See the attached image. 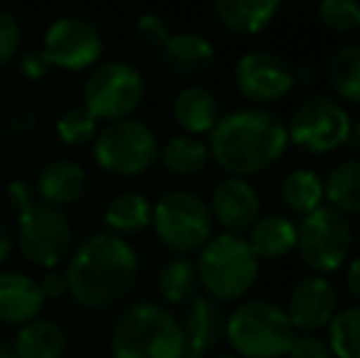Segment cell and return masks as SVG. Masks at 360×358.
I'll list each match as a JSON object with an SVG mask.
<instances>
[{
    "label": "cell",
    "instance_id": "ee69618b",
    "mask_svg": "<svg viewBox=\"0 0 360 358\" xmlns=\"http://www.w3.org/2000/svg\"><path fill=\"white\" fill-rule=\"evenodd\" d=\"M358 42H360V27H358Z\"/></svg>",
    "mask_w": 360,
    "mask_h": 358
},
{
    "label": "cell",
    "instance_id": "ab89813d",
    "mask_svg": "<svg viewBox=\"0 0 360 358\" xmlns=\"http://www.w3.org/2000/svg\"><path fill=\"white\" fill-rule=\"evenodd\" d=\"M316 72L311 67H294V87H311Z\"/></svg>",
    "mask_w": 360,
    "mask_h": 358
},
{
    "label": "cell",
    "instance_id": "52a82bcc",
    "mask_svg": "<svg viewBox=\"0 0 360 358\" xmlns=\"http://www.w3.org/2000/svg\"><path fill=\"white\" fill-rule=\"evenodd\" d=\"M150 229L172 255H194L214 236V219L204 196L191 189H169L152 204Z\"/></svg>",
    "mask_w": 360,
    "mask_h": 358
},
{
    "label": "cell",
    "instance_id": "cb8c5ba5",
    "mask_svg": "<svg viewBox=\"0 0 360 358\" xmlns=\"http://www.w3.org/2000/svg\"><path fill=\"white\" fill-rule=\"evenodd\" d=\"M157 162L174 177H199L211 162V150L201 135L179 133L160 145V160Z\"/></svg>",
    "mask_w": 360,
    "mask_h": 358
},
{
    "label": "cell",
    "instance_id": "b9f144b4",
    "mask_svg": "<svg viewBox=\"0 0 360 358\" xmlns=\"http://www.w3.org/2000/svg\"><path fill=\"white\" fill-rule=\"evenodd\" d=\"M0 358H15L13 346H10V344H0Z\"/></svg>",
    "mask_w": 360,
    "mask_h": 358
},
{
    "label": "cell",
    "instance_id": "9a60e30c",
    "mask_svg": "<svg viewBox=\"0 0 360 358\" xmlns=\"http://www.w3.org/2000/svg\"><path fill=\"white\" fill-rule=\"evenodd\" d=\"M206 204H209L214 226H221V231L236 236H245L262 216V199L255 184L233 174H226V179L218 181Z\"/></svg>",
    "mask_w": 360,
    "mask_h": 358
},
{
    "label": "cell",
    "instance_id": "4316f807",
    "mask_svg": "<svg viewBox=\"0 0 360 358\" xmlns=\"http://www.w3.org/2000/svg\"><path fill=\"white\" fill-rule=\"evenodd\" d=\"M157 295L165 305H186L199 295V272L189 255H172L157 270Z\"/></svg>",
    "mask_w": 360,
    "mask_h": 358
},
{
    "label": "cell",
    "instance_id": "7bdbcfd3",
    "mask_svg": "<svg viewBox=\"0 0 360 358\" xmlns=\"http://www.w3.org/2000/svg\"><path fill=\"white\" fill-rule=\"evenodd\" d=\"M211 358H240V356H236V354H218V356H211Z\"/></svg>",
    "mask_w": 360,
    "mask_h": 358
},
{
    "label": "cell",
    "instance_id": "f1b7e54d",
    "mask_svg": "<svg viewBox=\"0 0 360 358\" xmlns=\"http://www.w3.org/2000/svg\"><path fill=\"white\" fill-rule=\"evenodd\" d=\"M280 199L292 214L307 216L326 204L323 196V177L309 167H294L282 177Z\"/></svg>",
    "mask_w": 360,
    "mask_h": 358
},
{
    "label": "cell",
    "instance_id": "7402d4cb",
    "mask_svg": "<svg viewBox=\"0 0 360 358\" xmlns=\"http://www.w3.org/2000/svg\"><path fill=\"white\" fill-rule=\"evenodd\" d=\"M282 0H214L216 18L228 32L252 37L270 27Z\"/></svg>",
    "mask_w": 360,
    "mask_h": 358
},
{
    "label": "cell",
    "instance_id": "d6986e66",
    "mask_svg": "<svg viewBox=\"0 0 360 358\" xmlns=\"http://www.w3.org/2000/svg\"><path fill=\"white\" fill-rule=\"evenodd\" d=\"M86 189H89V174H86L84 165L69 158L49 160L34 179V191H37L39 201L57 206V209L79 204L86 196Z\"/></svg>",
    "mask_w": 360,
    "mask_h": 358
},
{
    "label": "cell",
    "instance_id": "8fae6325",
    "mask_svg": "<svg viewBox=\"0 0 360 358\" xmlns=\"http://www.w3.org/2000/svg\"><path fill=\"white\" fill-rule=\"evenodd\" d=\"M351 128L353 118L348 106L326 94L309 96L292 110L287 120L289 145L307 155H331L346 148Z\"/></svg>",
    "mask_w": 360,
    "mask_h": 358
},
{
    "label": "cell",
    "instance_id": "e575fe53",
    "mask_svg": "<svg viewBox=\"0 0 360 358\" xmlns=\"http://www.w3.org/2000/svg\"><path fill=\"white\" fill-rule=\"evenodd\" d=\"M287 358H333L331 346L319 331H297L289 344Z\"/></svg>",
    "mask_w": 360,
    "mask_h": 358
},
{
    "label": "cell",
    "instance_id": "9c48e42d",
    "mask_svg": "<svg viewBox=\"0 0 360 358\" xmlns=\"http://www.w3.org/2000/svg\"><path fill=\"white\" fill-rule=\"evenodd\" d=\"M353 224L328 204L302 216L297 224V255L311 272L331 275L346 268L353 250Z\"/></svg>",
    "mask_w": 360,
    "mask_h": 358
},
{
    "label": "cell",
    "instance_id": "7c38bea8",
    "mask_svg": "<svg viewBox=\"0 0 360 358\" xmlns=\"http://www.w3.org/2000/svg\"><path fill=\"white\" fill-rule=\"evenodd\" d=\"M42 57L59 72H89L103 59V34L91 20L79 15H64L47 25L42 34Z\"/></svg>",
    "mask_w": 360,
    "mask_h": 358
},
{
    "label": "cell",
    "instance_id": "d6a6232c",
    "mask_svg": "<svg viewBox=\"0 0 360 358\" xmlns=\"http://www.w3.org/2000/svg\"><path fill=\"white\" fill-rule=\"evenodd\" d=\"M22 52V27L18 18L0 8V69L15 64Z\"/></svg>",
    "mask_w": 360,
    "mask_h": 358
},
{
    "label": "cell",
    "instance_id": "ffe728a7",
    "mask_svg": "<svg viewBox=\"0 0 360 358\" xmlns=\"http://www.w3.org/2000/svg\"><path fill=\"white\" fill-rule=\"evenodd\" d=\"M172 118L184 133L204 138L221 118V106L211 89L201 87V84H186L172 101Z\"/></svg>",
    "mask_w": 360,
    "mask_h": 358
},
{
    "label": "cell",
    "instance_id": "277c9868",
    "mask_svg": "<svg viewBox=\"0 0 360 358\" xmlns=\"http://www.w3.org/2000/svg\"><path fill=\"white\" fill-rule=\"evenodd\" d=\"M199 285L209 297L223 302H240L250 295L260 277L262 260L250 248L245 236L221 234L211 236L196 253Z\"/></svg>",
    "mask_w": 360,
    "mask_h": 358
},
{
    "label": "cell",
    "instance_id": "7a4b0ae2",
    "mask_svg": "<svg viewBox=\"0 0 360 358\" xmlns=\"http://www.w3.org/2000/svg\"><path fill=\"white\" fill-rule=\"evenodd\" d=\"M211 162L233 177H257L275 167L289 148L287 123L262 106L223 113L209 133Z\"/></svg>",
    "mask_w": 360,
    "mask_h": 358
},
{
    "label": "cell",
    "instance_id": "5bb4252c",
    "mask_svg": "<svg viewBox=\"0 0 360 358\" xmlns=\"http://www.w3.org/2000/svg\"><path fill=\"white\" fill-rule=\"evenodd\" d=\"M341 309V295L328 275L309 272L294 282L287 297V317L294 331H321Z\"/></svg>",
    "mask_w": 360,
    "mask_h": 358
},
{
    "label": "cell",
    "instance_id": "8992f818",
    "mask_svg": "<svg viewBox=\"0 0 360 358\" xmlns=\"http://www.w3.org/2000/svg\"><path fill=\"white\" fill-rule=\"evenodd\" d=\"M13 236L22 258L42 270L62 268L76 245L74 226L64 209L44 204L39 196L15 211Z\"/></svg>",
    "mask_w": 360,
    "mask_h": 358
},
{
    "label": "cell",
    "instance_id": "f546056e",
    "mask_svg": "<svg viewBox=\"0 0 360 358\" xmlns=\"http://www.w3.org/2000/svg\"><path fill=\"white\" fill-rule=\"evenodd\" d=\"M333 358H360V305L341 307L326 326Z\"/></svg>",
    "mask_w": 360,
    "mask_h": 358
},
{
    "label": "cell",
    "instance_id": "836d02e7",
    "mask_svg": "<svg viewBox=\"0 0 360 358\" xmlns=\"http://www.w3.org/2000/svg\"><path fill=\"white\" fill-rule=\"evenodd\" d=\"M135 37H138V42L143 44V47L160 52L167 39L172 37L169 23L157 13H145V15H140L138 23H135Z\"/></svg>",
    "mask_w": 360,
    "mask_h": 358
},
{
    "label": "cell",
    "instance_id": "603a6c76",
    "mask_svg": "<svg viewBox=\"0 0 360 358\" xmlns=\"http://www.w3.org/2000/svg\"><path fill=\"white\" fill-rule=\"evenodd\" d=\"M150 224L152 201L143 191H120L103 206V231H110L120 238H133V236L145 234Z\"/></svg>",
    "mask_w": 360,
    "mask_h": 358
},
{
    "label": "cell",
    "instance_id": "2e32d148",
    "mask_svg": "<svg viewBox=\"0 0 360 358\" xmlns=\"http://www.w3.org/2000/svg\"><path fill=\"white\" fill-rule=\"evenodd\" d=\"M226 312L214 297L194 295L186 302L181 329L186 339V358H209L226 341Z\"/></svg>",
    "mask_w": 360,
    "mask_h": 358
},
{
    "label": "cell",
    "instance_id": "60d3db41",
    "mask_svg": "<svg viewBox=\"0 0 360 358\" xmlns=\"http://www.w3.org/2000/svg\"><path fill=\"white\" fill-rule=\"evenodd\" d=\"M348 145H351L353 150H358L360 153V118L353 123V128H351V138H348Z\"/></svg>",
    "mask_w": 360,
    "mask_h": 358
},
{
    "label": "cell",
    "instance_id": "d4e9b609",
    "mask_svg": "<svg viewBox=\"0 0 360 358\" xmlns=\"http://www.w3.org/2000/svg\"><path fill=\"white\" fill-rule=\"evenodd\" d=\"M248 243L260 260H282L297 248V224L285 214H267L248 231Z\"/></svg>",
    "mask_w": 360,
    "mask_h": 358
},
{
    "label": "cell",
    "instance_id": "5b68a950",
    "mask_svg": "<svg viewBox=\"0 0 360 358\" xmlns=\"http://www.w3.org/2000/svg\"><path fill=\"white\" fill-rule=\"evenodd\" d=\"M294 334L285 307L260 297L240 300L226 317V341L240 358H285Z\"/></svg>",
    "mask_w": 360,
    "mask_h": 358
},
{
    "label": "cell",
    "instance_id": "ac0fdd59",
    "mask_svg": "<svg viewBox=\"0 0 360 358\" xmlns=\"http://www.w3.org/2000/svg\"><path fill=\"white\" fill-rule=\"evenodd\" d=\"M47 297L39 280L20 270H0V324L22 326L42 314Z\"/></svg>",
    "mask_w": 360,
    "mask_h": 358
},
{
    "label": "cell",
    "instance_id": "484cf974",
    "mask_svg": "<svg viewBox=\"0 0 360 358\" xmlns=\"http://www.w3.org/2000/svg\"><path fill=\"white\" fill-rule=\"evenodd\" d=\"M331 96L343 106H360V42H346L326 64Z\"/></svg>",
    "mask_w": 360,
    "mask_h": 358
},
{
    "label": "cell",
    "instance_id": "3957f363",
    "mask_svg": "<svg viewBox=\"0 0 360 358\" xmlns=\"http://www.w3.org/2000/svg\"><path fill=\"white\" fill-rule=\"evenodd\" d=\"M108 351L110 358H186L184 329L169 307L135 300L115 314Z\"/></svg>",
    "mask_w": 360,
    "mask_h": 358
},
{
    "label": "cell",
    "instance_id": "4dcf8cb0",
    "mask_svg": "<svg viewBox=\"0 0 360 358\" xmlns=\"http://www.w3.org/2000/svg\"><path fill=\"white\" fill-rule=\"evenodd\" d=\"M101 128V120L86 108L84 103L67 108L57 120H54V133H57L59 143L69 145V148H84L91 145Z\"/></svg>",
    "mask_w": 360,
    "mask_h": 358
},
{
    "label": "cell",
    "instance_id": "1f68e13d",
    "mask_svg": "<svg viewBox=\"0 0 360 358\" xmlns=\"http://www.w3.org/2000/svg\"><path fill=\"white\" fill-rule=\"evenodd\" d=\"M319 23L336 34H351L360 27V0H319Z\"/></svg>",
    "mask_w": 360,
    "mask_h": 358
},
{
    "label": "cell",
    "instance_id": "f35d334b",
    "mask_svg": "<svg viewBox=\"0 0 360 358\" xmlns=\"http://www.w3.org/2000/svg\"><path fill=\"white\" fill-rule=\"evenodd\" d=\"M13 250H15V236H13V231L0 221V268L10 260Z\"/></svg>",
    "mask_w": 360,
    "mask_h": 358
},
{
    "label": "cell",
    "instance_id": "30bf717a",
    "mask_svg": "<svg viewBox=\"0 0 360 358\" xmlns=\"http://www.w3.org/2000/svg\"><path fill=\"white\" fill-rule=\"evenodd\" d=\"M145 101V77L138 67L123 59H101L89 69L81 87V103L101 120L130 118Z\"/></svg>",
    "mask_w": 360,
    "mask_h": 358
},
{
    "label": "cell",
    "instance_id": "e0dca14e",
    "mask_svg": "<svg viewBox=\"0 0 360 358\" xmlns=\"http://www.w3.org/2000/svg\"><path fill=\"white\" fill-rule=\"evenodd\" d=\"M216 47L201 32H172L160 49L162 67L181 82H199L216 67Z\"/></svg>",
    "mask_w": 360,
    "mask_h": 358
},
{
    "label": "cell",
    "instance_id": "74e56055",
    "mask_svg": "<svg viewBox=\"0 0 360 358\" xmlns=\"http://www.w3.org/2000/svg\"><path fill=\"white\" fill-rule=\"evenodd\" d=\"M343 280H346V292L353 297L356 305H360V255L346 263V277Z\"/></svg>",
    "mask_w": 360,
    "mask_h": 358
},
{
    "label": "cell",
    "instance_id": "8d00e7d4",
    "mask_svg": "<svg viewBox=\"0 0 360 358\" xmlns=\"http://www.w3.org/2000/svg\"><path fill=\"white\" fill-rule=\"evenodd\" d=\"M39 287H42L44 297L47 302H59L64 297H69V280H67V272L62 268H52V270H44V275L39 277Z\"/></svg>",
    "mask_w": 360,
    "mask_h": 358
},
{
    "label": "cell",
    "instance_id": "83f0119b",
    "mask_svg": "<svg viewBox=\"0 0 360 358\" xmlns=\"http://www.w3.org/2000/svg\"><path fill=\"white\" fill-rule=\"evenodd\" d=\"M323 196L331 209L360 216V158L338 160L323 177Z\"/></svg>",
    "mask_w": 360,
    "mask_h": 358
},
{
    "label": "cell",
    "instance_id": "44dd1931",
    "mask_svg": "<svg viewBox=\"0 0 360 358\" xmlns=\"http://www.w3.org/2000/svg\"><path fill=\"white\" fill-rule=\"evenodd\" d=\"M10 346L15 358H67L69 336L59 321L39 314L27 324L18 326V334Z\"/></svg>",
    "mask_w": 360,
    "mask_h": 358
},
{
    "label": "cell",
    "instance_id": "ba28073f",
    "mask_svg": "<svg viewBox=\"0 0 360 358\" xmlns=\"http://www.w3.org/2000/svg\"><path fill=\"white\" fill-rule=\"evenodd\" d=\"M94 162L113 177H140L160 160V138L145 120L120 118L101 123L91 143Z\"/></svg>",
    "mask_w": 360,
    "mask_h": 358
},
{
    "label": "cell",
    "instance_id": "4fadbf2b",
    "mask_svg": "<svg viewBox=\"0 0 360 358\" xmlns=\"http://www.w3.org/2000/svg\"><path fill=\"white\" fill-rule=\"evenodd\" d=\"M233 84L240 98L250 106L280 103L294 89V67L285 57L267 49H250L240 54L233 67Z\"/></svg>",
    "mask_w": 360,
    "mask_h": 358
},
{
    "label": "cell",
    "instance_id": "6da1fadb",
    "mask_svg": "<svg viewBox=\"0 0 360 358\" xmlns=\"http://www.w3.org/2000/svg\"><path fill=\"white\" fill-rule=\"evenodd\" d=\"M140 270V253L128 238L96 231L74 245L64 263L69 300L94 312L123 305L138 287Z\"/></svg>",
    "mask_w": 360,
    "mask_h": 358
},
{
    "label": "cell",
    "instance_id": "d590c367",
    "mask_svg": "<svg viewBox=\"0 0 360 358\" xmlns=\"http://www.w3.org/2000/svg\"><path fill=\"white\" fill-rule=\"evenodd\" d=\"M15 64H18L20 77L30 84L44 82V79L49 77V72H52V67L47 64V59L42 57L39 49H34V52H20V57L15 59Z\"/></svg>",
    "mask_w": 360,
    "mask_h": 358
}]
</instances>
